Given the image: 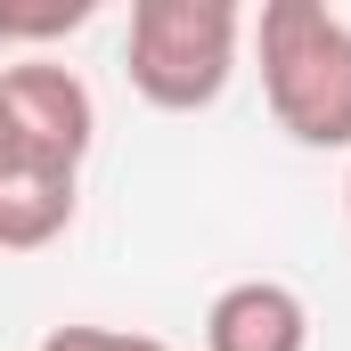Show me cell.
<instances>
[{"mask_svg": "<svg viewBox=\"0 0 351 351\" xmlns=\"http://www.w3.org/2000/svg\"><path fill=\"white\" fill-rule=\"evenodd\" d=\"M262 98L286 139L351 147V25L327 0H262Z\"/></svg>", "mask_w": 351, "mask_h": 351, "instance_id": "cell-1", "label": "cell"}, {"mask_svg": "<svg viewBox=\"0 0 351 351\" xmlns=\"http://www.w3.org/2000/svg\"><path fill=\"white\" fill-rule=\"evenodd\" d=\"M237 33H245L237 0H131L123 74H131V90L147 106L196 114L237 74Z\"/></svg>", "mask_w": 351, "mask_h": 351, "instance_id": "cell-2", "label": "cell"}, {"mask_svg": "<svg viewBox=\"0 0 351 351\" xmlns=\"http://www.w3.org/2000/svg\"><path fill=\"white\" fill-rule=\"evenodd\" d=\"M0 98L16 114V139H25V164L58 180H82V156L98 139V106L74 66H8L0 74Z\"/></svg>", "mask_w": 351, "mask_h": 351, "instance_id": "cell-3", "label": "cell"}, {"mask_svg": "<svg viewBox=\"0 0 351 351\" xmlns=\"http://www.w3.org/2000/svg\"><path fill=\"white\" fill-rule=\"evenodd\" d=\"M204 351H311V311L278 278H237L204 311Z\"/></svg>", "mask_w": 351, "mask_h": 351, "instance_id": "cell-4", "label": "cell"}, {"mask_svg": "<svg viewBox=\"0 0 351 351\" xmlns=\"http://www.w3.org/2000/svg\"><path fill=\"white\" fill-rule=\"evenodd\" d=\"M74 188L82 180H58V172H25L0 180V254H33V245H49L66 221H74Z\"/></svg>", "mask_w": 351, "mask_h": 351, "instance_id": "cell-5", "label": "cell"}, {"mask_svg": "<svg viewBox=\"0 0 351 351\" xmlns=\"http://www.w3.org/2000/svg\"><path fill=\"white\" fill-rule=\"evenodd\" d=\"M82 25H90V0H0V41H58Z\"/></svg>", "mask_w": 351, "mask_h": 351, "instance_id": "cell-6", "label": "cell"}, {"mask_svg": "<svg viewBox=\"0 0 351 351\" xmlns=\"http://www.w3.org/2000/svg\"><path fill=\"white\" fill-rule=\"evenodd\" d=\"M41 351H172L156 335H131V327H49Z\"/></svg>", "mask_w": 351, "mask_h": 351, "instance_id": "cell-7", "label": "cell"}, {"mask_svg": "<svg viewBox=\"0 0 351 351\" xmlns=\"http://www.w3.org/2000/svg\"><path fill=\"white\" fill-rule=\"evenodd\" d=\"M25 172V139H16V114H8V98H0V180Z\"/></svg>", "mask_w": 351, "mask_h": 351, "instance_id": "cell-8", "label": "cell"}, {"mask_svg": "<svg viewBox=\"0 0 351 351\" xmlns=\"http://www.w3.org/2000/svg\"><path fill=\"white\" fill-rule=\"evenodd\" d=\"M343 204H351V180H343Z\"/></svg>", "mask_w": 351, "mask_h": 351, "instance_id": "cell-9", "label": "cell"}, {"mask_svg": "<svg viewBox=\"0 0 351 351\" xmlns=\"http://www.w3.org/2000/svg\"><path fill=\"white\" fill-rule=\"evenodd\" d=\"M0 49H8V41H0Z\"/></svg>", "mask_w": 351, "mask_h": 351, "instance_id": "cell-10", "label": "cell"}]
</instances>
